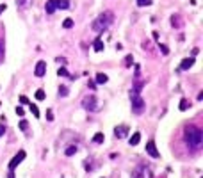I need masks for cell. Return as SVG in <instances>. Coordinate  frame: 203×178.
Here are the masks:
<instances>
[{
    "instance_id": "cell-31",
    "label": "cell",
    "mask_w": 203,
    "mask_h": 178,
    "mask_svg": "<svg viewBox=\"0 0 203 178\" xmlns=\"http://www.w3.org/2000/svg\"><path fill=\"white\" fill-rule=\"evenodd\" d=\"M14 111H16V114H18V116H23V114H25V111H23V107H20V105H18V107H16Z\"/></svg>"
},
{
    "instance_id": "cell-22",
    "label": "cell",
    "mask_w": 203,
    "mask_h": 178,
    "mask_svg": "<svg viewBox=\"0 0 203 178\" xmlns=\"http://www.w3.org/2000/svg\"><path fill=\"white\" fill-rule=\"evenodd\" d=\"M45 96H46V94H45V91H43V89H37V91H36V100H39V102H41V100H45Z\"/></svg>"
},
{
    "instance_id": "cell-13",
    "label": "cell",
    "mask_w": 203,
    "mask_h": 178,
    "mask_svg": "<svg viewBox=\"0 0 203 178\" xmlns=\"http://www.w3.org/2000/svg\"><path fill=\"white\" fill-rule=\"evenodd\" d=\"M139 141H141V134H139V132H136V134H132V137L128 139V144H130V146H137V144H139Z\"/></svg>"
},
{
    "instance_id": "cell-35",
    "label": "cell",
    "mask_w": 203,
    "mask_h": 178,
    "mask_svg": "<svg viewBox=\"0 0 203 178\" xmlns=\"http://www.w3.org/2000/svg\"><path fill=\"white\" fill-rule=\"evenodd\" d=\"M5 134V127L4 125H0V136H4Z\"/></svg>"
},
{
    "instance_id": "cell-27",
    "label": "cell",
    "mask_w": 203,
    "mask_h": 178,
    "mask_svg": "<svg viewBox=\"0 0 203 178\" xmlns=\"http://www.w3.org/2000/svg\"><path fill=\"white\" fill-rule=\"evenodd\" d=\"M59 96H68V87L66 86H61L59 87Z\"/></svg>"
},
{
    "instance_id": "cell-34",
    "label": "cell",
    "mask_w": 203,
    "mask_h": 178,
    "mask_svg": "<svg viewBox=\"0 0 203 178\" xmlns=\"http://www.w3.org/2000/svg\"><path fill=\"white\" fill-rule=\"evenodd\" d=\"M5 7H7V5H5V4H0V14H2V12H4V11H5Z\"/></svg>"
},
{
    "instance_id": "cell-10",
    "label": "cell",
    "mask_w": 203,
    "mask_h": 178,
    "mask_svg": "<svg viewBox=\"0 0 203 178\" xmlns=\"http://www.w3.org/2000/svg\"><path fill=\"white\" fill-rule=\"evenodd\" d=\"M193 64H194V57H187L180 62V70H189V68H193Z\"/></svg>"
},
{
    "instance_id": "cell-37",
    "label": "cell",
    "mask_w": 203,
    "mask_h": 178,
    "mask_svg": "<svg viewBox=\"0 0 203 178\" xmlns=\"http://www.w3.org/2000/svg\"><path fill=\"white\" fill-rule=\"evenodd\" d=\"M0 105H2V103H0Z\"/></svg>"
},
{
    "instance_id": "cell-33",
    "label": "cell",
    "mask_w": 203,
    "mask_h": 178,
    "mask_svg": "<svg viewBox=\"0 0 203 178\" xmlns=\"http://www.w3.org/2000/svg\"><path fill=\"white\" fill-rule=\"evenodd\" d=\"M20 102H21V103H25V105H29V103H30L27 96H20Z\"/></svg>"
},
{
    "instance_id": "cell-23",
    "label": "cell",
    "mask_w": 203,
    "mask_h": 178,
    "mask_svg": "<svg viewBox=\"0 0 203 178\" xmlns=\"http://www.w3.org/2000/svg\"><path fill=\"white\" fill-rule=\"evenodd\" d=\"M30 2L32 0H16V5L18 7H27V5H30Z\"/></svg>"
},
{
    "instance_id": "cell-28",
    "label": "cell",
    "mask_w": 203,
    "mask_h": 178,
    "mask_svg": "<svg viewBox=\"0 0 203 178\" xmlns=\"http://www.w3.org/2000/svg\"><path fill=\"white\" fill-rule=\"evenodd\" d=\"M171 25H173V27H180V21H178V16H171Z\"/></svg>"
},
{
    "instance_id": "cell-4",
    "label": "cell",
    "mask_w": 203,
    "mask_h": 178,
    "mask_svg": "<svg viewBox=\"0 0 203 178\" xmlns=\"http://www.w3.org/2000/svg\"><path fill=\"white\" fill-rule=\"evenodd\" d=\"M82 107H84L86 111H89V112H96V111L100 109L98 100H96L95 94H87V96H84V100H82Z\"/></svg>"
},
{
    "instance_id": "cell-24",
    "label": "cell",
    "mask_w": 203,
    "mask_h": 178,
    "mask_svg": "<svg viewBox=\"0 0 203 178\" xmlns=\"http://www.w3.org/2000/svg\"><path fill=\"white\" fill-rule=\"evenodd\" d=\"M4 57H5V50H4V41L0 39V64L4 62Z\"/></svg>"
},
{
    "instance_id": "cell-18",
    "label": "cell",
    "mask_w": 203,
    "mask_h": 178,
    "mask_svg": "<svg viewBox=\"0 0 203 178\" xmlns=\"http://www.w3.org/2000/svg\"><path fill=\"white\" fill-rule=\"evenodd\" d=\"M93 143H96V144H102V143H103V134H102V132L95 134V137H93Z\"/></svg>"
},
{
    "instance_id": "cell-30",
    "label": "cell",
    "mask_w": 203,
    "mask_h": 178,
    "mask_svg": "<svg viewBox=\"0 0 203 178\" xmlns=\"http://www.w3.org/2000/svg\"><path fill=\"white\" fill-rule=\"evenodd\" d=\"M20 128H21V130H27V128H29V123H27L25 119H21V121H20Z\"/></svg>"
},
{
    "instance_id": "cell-17",
    "label": "cell",
    "mask_w": 203,
    "mask_h": 178,
    "mask_svg": "<svg viewBox=\"0 0 203 178\" xmlns=\"http://www.w3.org/2000/svg\"><path fill=\"white\" fill-rule=\"evenodd\" d=\"M191 107V102L187 100V98H182V102H180V111H187Z\"/></svg>"
},
{
    "instance_id": "cell-1",
    "label": "cell",
    "mask_w": 203,
    "mask_h": 178,
    "mask_svg": "<svg viewBox=\"0 0 203 178\" xmlns=\"http://www.w3.org/2000/svg\"><path fill=\"white\" fill-rule=\"evenodd\" d=\"M184 141L191 150H200L203 144V130L194 125H187L184 128Z\"/></svg>"
},
{
    "instance_id": "cell-32",
    "label": "cell",
    "mask_w": 203,
    "mask_h": 178,
    "mask_svg": "<svg viewBox=\"0 0 203 178\" xmlns=\"http://www.w3.org/2000/svg\"><path fill=\"white\" fill-rule=\"evenodd\" d=\"M46 119H48V121H53V112H52L50 109L46 111Z\"/></svg>"
},
{
    "instance_id": "cell-25",
    "label": "cell",
    "mask_w": 203,
    "mask_h": 178,
    "mask_svg": "<svg viewBox=\"0 0 203 178\" xmlns=\"http://www.w3.org/2000/svg\"><path fill=\"white\" fill-rule=\"evenodd\" d=\"M139 7H146V5H152V0H136Z\"/></svg>"
},
{
    "instance_id": "cell-2",
    "label": "cell",
    "mask_w": 203,
    "mask_h": 178,
    "mask_svg": "<svg viewBox=\"0 0 203 178\" xmlns=\"http://www.w3.org/2000/svg\"><path fill=\"white\" fill-rule=\"evenodd\" d=\"M114 21V14L111 12V11H103L95 21H93V25H91V29L95 30V32H103V30H107L109 29V25Z\"/></svg>"
},
{
    "instance_id": "cell-20",
    "label": "cell",
    "mask_w": 203,
    "mask_h": 178,
    "mask_svg": "<svg viewBox=\"0 0 203 178\" xmlns=\"http://www.w3.org/2000/svg\"><path fill=\"white\" fill-rule=\"evenodd\" d=\"M29 107H30V112H32V116H34V118H39V109H37L34 103H29Z\"/></svg>"
},
{
    "instance_id": "cell-12",
    "label": "cell",
    "mask_w": 203,
    "mask_h": 178,
    "mask_svg": "<svg viewBox=\"0 0 203 178\" xmlns=\"http://www.w3.org/2000/svg\"><path fill=\"white\" fill-rule=\"evenodd\" d=\"M45 9H46V12L48 14H53L55 12V0H46V4H45Z\"/></svg>"
},
{
    "instance_id": "cell-15",
    "label": "cell",
    "mask_w": 203,
    "mask_h": 178,
    "mask_svg": "<svg viewBox=\"0 0 203 178\" xmlns=\"http://www.w3.org/2000/svg\"><path fill=\"white\" fill-rule=\"evenodd\" d=\"M57 75H59V77H68V78H71V80H75V78H73V77H71V75L68 73V70H66L64 66H61V68L57 70Z\"/></svg>"
},
{
    "instance_id": "cell-19",
    "label": "cell",
    "mask_w": 203,
    "mask_h": 178,
    "mask_svg": "<svg viewBox=\"0 0 203 178\" xmlns=\"http://www.w3.org/2000/svg\"><path fill=\"white\" fill-rule=\"evenodd\" d=\"M77 152H78V148H77V146H68V148H66V152H64V153H66V155H68V157H71V155H75V153H77Z\"/></svg>"
},
{
    "instance_id": "cell-9",
    "label": "cell",
    "mask_w": 203,
    "mask_h": 178,
    "mask_svg": "<svg viewBox=\"0 0 203 178\" xmlns=\"http://www.w3.org/2000/svg\"><path fill=\"white\" fill-rule=\"evenodd\" d=\"M45 73H46V62H45V61H39V62L36 64L34 75H36V77H43Z\"/></svg>"
},
{
    "instance_id": "cell-26",
    "label": "cell",
    "mask_w": 203,
    "mask_h": 178,
    "mask_svg": "<svg viewBox=\"0 0 203 178\" xmlns=\"http://www.w3.org/2000/svg\"><path fill=\"white\" fill-rule=\"evenodd\" d=\"M132 62H134V57H132V55H127V57H125V66H127V68H130V66H132Z\"/></svg>"
},
{
    "instance_id": "cell-8",
    "label": "cell",
    "mask_w": 203,
    "mask_h": 178,
    "mask_svg": "<svg viewBox=\"0 0 203 178\" xmlns=\"http://www.w3.org/2000/svg\"><path fill=\"white\" fill-rule=\"evenodd\" d=\"M128 130H130V128H128L127 125H119V127L114 128V136H116L118 139H125V137L128 136Z\"/></svg>"
},
{
    "instance_id": "cell-5",
    "label": "cell",
    "mask_w": 203,
    "mask_h": 178,
    "mask_svg": "<svg viewBox=\"0 0 203 178\" xmlns=\"http://www.w3.org/2000/svg\"><path fill=\"white\" fill-rule=\"evenodd\" d=\"M132 178H152V171H150L148 166L141 164V166H137V168L132 171Z\"/></svg>"
},
{
    "instance_id": "cell-7",
    "label": "cell",
    "mask_w": 203,
    "mask_h": 178,
    "mask_svg": "<svg viewBox=\"0 0 203 178\" xmlns=\"http://www.w3.org/2000/svg\"><path fill=\"white\" fill-rule=\"evenodd\" d=\"M146 153H148L150 157H153V159H159V157H160V153H159V150H157V146H155L153 141H148V143H146Z\"/></svg>"
},
{
    "instance_id": "cell-14",
    "label": "cell",
    "mask_w": 203,
    "mask_h": 178,
    "mask_svg": "<svg viewBox=\"0 0 203 178\" xmlns=\"http://www.w3.org/2000/svg\"><path fill=\"white\" fill-rule=\"evenodd\" d=\"M57 9H70V0H55Z\"/></svg>"
},
{
    "instance_id": "cell-11",
    "label": "cell",
    "mask_w": 203,
    "mask_h": 178,
    "mask_svg": "<svg viewBox=\"0 0 203 178\" xmlns=\"http://www.w3.org/2000/svg\"><path fill=\"white\" fill-rule=\"evenodd\" d=\"M93 48H95V52H103V48H105V45H103V41H102V37H96V39L93 41Z\"/></svg>"
},
{
    "instance_id": "cell-16",
    "label": "cell",
    "mask_w": 203,
    "mask_h": 178,
    "mask_svg": "<svg viewBox=\"0 0 203 178\" xmlns=\"http://www.w3.org/2000/svg\"><path fill=\"white\" fill-rule=\"evenodd\" d=\"M107 80H109V77L105 73H98L96 75V84H107Z\"/></svg>"
},
{
    "instance_id": "cell-36",
    "label": "cell",
    "mask_w": 203,
    "mask_h": 178,
    "mask_svg": "<svg viewBox=\"0 0 203 178\" xmlns=\"http://www.w3.org/2000/svg\"><path fill=\"white\" fill-rule=\"evenodd\" d=\"M9 178H14V173H12V171H9Z\"/></svg>"
},
{
    "instance_id": "cell-6",
    "label": "cell",
    "mask_w": 203,
    "mask_h": 178,
    "mask_svg": "<svg viewBox=\"0 0 203 178\" xmlns=\"http://www.w3.org/2000/svg\"><path fill=\"white\" fill-rule=\"evenodd\" d=\"M25 155H27V153H25L23 150H21V152H18V153L12 157V160L9 162V171H14V169L18 168V164H21V160L25 159Z\"/></svg>"
},
{
    "instance_id": "cell-3",
    "label": "cell",
    "mask_w": 203,
    "mask_h": 178,
    "mask_svg": "<svg viewBox=\"0 0 203 178\" xmlns=\"http://www.w3.org/2000/svg\"><path fill=\"white\" fill-rule=\"evenodd\" d=\"M130 100H132V112L134 114H143L144 112V107H146V103H144V100L141 98V94H139V91H136V89H132L130 91Z\"/></svg>"
},
{
    "instance_id": "cell-29",
    "label": "cell",
    "mask_w": 203,
    "mask_h": 178,
    "mask_svg": "<svg viewBox=\"0 0 203 178\" xmlns=\"http://www.w3.org/2000/svg\"><path fill=\"white\" fill-rule=\"evenodd\" d=\"M159 50H160L164 55H168V53H169V48H168L166 45H159Z\"/></svg>"
},
{
    "instance_id": "cell-21",
    "label": "cell",
    "mask_w": 203,
    "mask_h": 178,
    "mask_svg": "<svg viewBox=\"0 0 203 178\" xmlns=\"http://www.w3.org/2000/svg\"><path fill=\"white\" fill-rule=\"evenodd\" d=\"M62 27H64V29H71V27H73V20H71V18H66V20L62 21Z\"/></svg>"
}]
</instances>
